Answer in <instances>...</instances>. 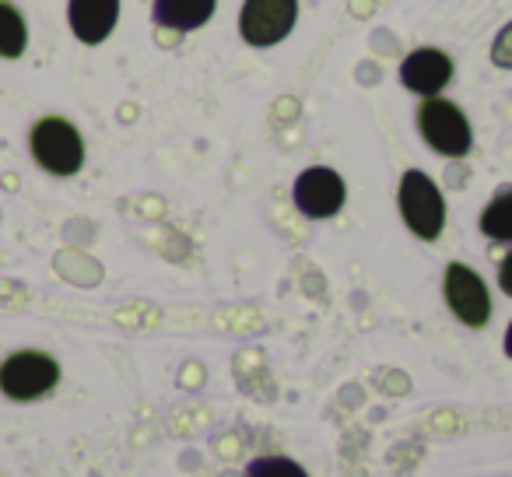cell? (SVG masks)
Masks as SVG:
<instances>
[{"label": "cell", "mask_w": 512, "mask_h": 477, "mask_svg": "<svg viewBox=\"0 0 512 477\" xmlns=\"http://www.w3.org/2000/svg\"><path fill=\"white\" fill-rule=\"evenodd\" d=\"M29 151L50 176H78L85 165V137L64 116H43L29 134Z\"/></svg>", "instance_id": "1"}, {"label": "cell", "mask_w": 512, "mask_h": 477, "mask_svg": "<svg viewBox=\"0 0 512 477\" xmlns=\"http://www.w3.org/2000/svg\"><path fill=\"white\" fill-rule=\"evenodd\" d=\"M397 207L404 225L411 228V235H418L425 243H435L442 235V228H446V197H442L439 183L428 172L421 169L404 172L397 190Z\"/></svg>", "instance_id": "2"}, {"label": "cell", "mask_w": 512, "mask_h": 477, "mask_svg": "<svg viewBox=\"0 0 512 477\" xmlns=\"http://www.w3.org/2000/svg\"><path fill=\"white\" fill-rule=\"evenodd\" d=\"M418 130L425 144L442 158H467L474 148V130L463 109L449 99H425L418 109Z\"/></svg>", "instance_id": "3"}, {"label": "cell", "mask_w": 512, "mask_h": 477, "mask_svg": "<svg viewBox=\"0 0 512 477\" xmlns=\"http://www.w3.org/2000/svg\"><path fill=\"white\" fill-rule=\"evenodd\" d=\"M60 383V362L46 351L22 348L0 362V393L18 404L39 400Z\"/></svg>", "instance_id": "4"}, {"label": "cell", "mask_w": 512, "mask_h": 477, "mask_svg": "<svg viewBox=\"0 0 512 477\" xmlns=\"http://www.w3.org/2000/svg\"><path fill=\"white\" fill-rule=\"evenodd\" d=\"M442 299H446L449 313L470 330L488 327L491 320V295L484 278L467 264H449L442 274Z\"/></svg>", "instance_id": "5"}, {"label": "cell", "mask_w": 512, "mask_h": 477, "mask_svg": "<svg viewBox=\"0 0 512 477\" xmlns=\"http://www.w3.org/2000/svg\"><path fill=\"white\" fill-rule=\"evenodd\" d=\"M299 22V0H246L239 11V32L249 46L267 50L292 36Z\"/></svg>", "instance_id": "6"}, {"label": "cell", "mask_w": 512, "mask_h": 477, "mask_svg": "<svg viewBox=\"0 0 512 477\" xmlns=\"http://www.w3.org/2000/svg\"><path fill=\"white\" fill-rule=\"evenodd\" d=\"M292 200L306 218L327 221L334 214H341L344 200H348V186H344L341 172H334L330 165H309L295 179Z\"/></svg>", "instance_id": "7"}, {"label": "cell", "mask_w": 512, "mask_h": 477, "mask_svg": "<svg viewBox=\"0 0 512 477\" xmlns=\"http://www.w3.org/2000/svg\"><path fill=\"white\" fill-rule=\"evenodd\" d=\"M449 81H453V60H449V53L435 50V46L411 50L404 57V64H400V85L407 92L421 95V99H435Z\"/></svg>", "instance_id": "8"}, {"label": "cell", "mask_w": 512, "mask_h": 477, "mask_svg": "<svg viewBox=\"0 0 512 477\" xmlns=\"http://www.w3.org/2000/svg\"><path fill=\"white\" fill-rule=\"evenodd\" d=\"M67 22L78 43L99 46L120 22V0H67Z\"/></svg>", "instance_id": "9"}, {"label": "cell", "mask_w": 512, "mask_h": 477, "mask_svg": "<svg viewBox=\"0 0 512 477\" xmlns=\"http://www.w3.org/2000/svg\"><path fill=\"white\" fill-rule=\"evenodd\" d=\"M214 8H218V0H155V4H151V18H155V25H162V29L193 32L211 22Z\"/></svg>", "instance_id": "10"}, {"label": "cell", "mask_w": 512, "mask_h": 477, "mask_svg": "<svg viewBox=\"0 0 512 477\" xmlns=\"http://www.w3.org/2000/svg\"><path fill=\"white\" fill-rule=\"evenodd\" d=\"M25 50H29V25L15 4L0 0V57L18 60Z\"/></svg>", "instance_id": "11"}, {"label": "cell", "mask_w": 512, "mask_h": 477, "mask_svg": "<svg viewBox=\"0 0 512 477\" xmlns=\"http://www.w3.org/2000/svg\"><path fill=\"white\" fill-rule=\"evenodd\" d=\"M477 225H481V232L488 235L491 243H512V186L491 197V204L481 211Z\"/></svg>", "instance_id": "12"}, {"label": "cell", "mask_w": 512, "mask_h": 477, "mask_svg": "<svg viewBox=\"0 0 512 477\" xmlns=\"http://www.w3.org/2000/svg\"><path fill=\"white\" fill-rule=\"evenodd\" d=\"M246 477H309V470L292 456H256L246 463Z\"/></svg>", "instance_id": "13"}, {"label": "cell", "mask_w": 512, "mask_h": 477, "mask_svg": "<svg viewBox=\"0 0 512 477\" xmlns=\"http://www.w3.org/2000/svg\"><path fill=\"white\" fill-rule=\"evenodd\" d=\"M491 64L498 71H512V22L498 29L495 43H491Z\"/></svg>", "instance_id": "14"}, {"label": "cell", "mask_w": 512, "mask_h": 477, "mask_svg": "<svg viewBox=\"0 0 512 477\" xmlns=\"http://www.w3.org/2000/svg\"><path fill=\"white\" fill-rule=\"evenodd\" d=\"M498 288L512 299V250H509V257L498 264Z\"/></svg>", "instance_id": "15"}, {"label": "cell", "mask_w": 512, "mask_h": 477, "mask_svg": "<svg viewBox=\"0 0 512 477\" xmlns=\"http://www.w3.org/2000/svg\"><path fill=\"white\" fill-rule=\"evenodd\" d=\"M502 348H505V355L512 358V323L505 327V337H502Z\"/></svg>", "instance_id": "16"}]
</instances>
